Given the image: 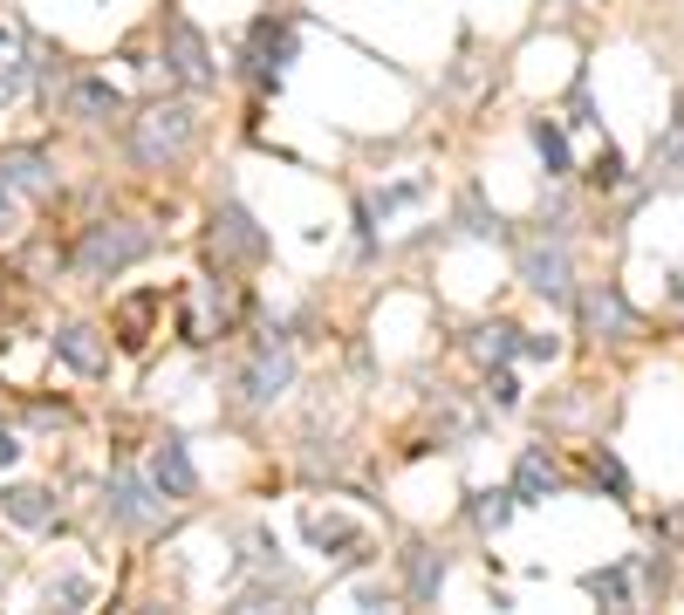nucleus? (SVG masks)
<instances>
[{"instance_id": "nucleus-14", "label": "nucleus", "mask_w": 684, "mask_h": 615, "mask_svg": "<svg viewBox=\"0 0 684 615\" xmlns=\"http://www.w3.org/2000/svg\"><path fill=\"white\" fill-rule=\"evenodd\" d=\"M165 308V295H157V287H144V295H131L124 308H116V328H124V342H144V321Z\"/></svg>"}, {"instance_id": "nucleus-11", "label": "nucleus", "mask_w": 684, "mask_h": 615, "mask_svg": "<svg viewBox=\"0 0 684 615\" xmlns=\"http://www.w3.org/2000/svg\"><path fill=\"white\" fill-rule=\"evenodd\" d=\"M0 178L8 185H28V192H49V157H34V151H14V157H0Z\"/></svg>"}, {"instance_id": "nucleus-5", "label": "nucleus", "mask_w": 684, "mask_h": 615, "mask_svg": "<svg viewBox=\"0 0 684 615\" xmlns=\"http://www.w3.org/2000/svg\"><path fill=\"white\" fill-rule=\"evenodd\" d=\"M151 472H157V492H172V500H192V492H198V472H192V459H185V444H178V438L157 444Z\"/></svg>"}, {"instance_id": "nucleus-27", "label": "nucleus", "mask_w": 684, "mask_h": 615, "mask_svg": "<svg viewBox=\"0 0 684 615\" xmlns=\"http://www.w3.org/2000/svg\"><path fill=\"white\" fill-rule=\"evenodd\" d=\"M14 219V198H8V178H0V226Z\"/></svg>"}, {"instance_id": "nucleus-28", "label": "nucleus", "mask_w": 684, "mask_h": 615, "mask_svg": "<svg viewBox=\"0 0 684 615\" xmlns=\"http://www.w3.org/2000/svg\"><path fill=\"white\" fill-rule=\"evenodd\" d=\"M671 295H677V308H684V274H677V280H671Z\"/></svg>"}, {"instance_id": "nucleus-9", "label": "nucleus", "mask_w": 684, "mask_h": 615, "mask_svg": "<svg viewBox=\"0 0 684 615\" xmlns=\"http://www.w3.org/2000/svg\"><path fill=\"white\" fill-rule=\"evenodd\" d=\"M541 492H554V459H548L541 444H528V451H520V472H513V500L534 506Z\"/></svg>"}, {"instance_id": "nucleus-19", "label": "nucleus", "mask_w": 684, "mask_h": 615, "mask_svg": "<svg viewBox=\"0 0 684 615\" xmlns=\"http://www.w3.org/2000/svg\"><path fill=\"white\" fill-rule=\"evenodd\" d=\"M507 513H513V492H479V506H472L479 526H500Z\"/></svg>"}, {"instance_id": "nucleus-15", "label": "nucleus", "mask_w": 684, "mask_h": 615, "mask_svg": "<svg viewBox=\"0 0 684 615\" xmlns=\"http://www.w3.org/2000/svg\"><path fill=\"white\" fill-rule=\"evenodd\" d=\"M213 226H220V239L233 246V254H247V260L261 254V233H254V219H247V213H239V205H226V213H220Z\"/></svg>"}, {"instance_id": "nucleus-1", "label": "nucleus", "mask_w": 684, "mask_h": 615, "mask_svg": "<svg viewBox=\"0 0 684 615\" xmlns=\"http://www.w3.org/2000/svg\"><path fill=\"white\" fill-rule=\"evenodd\" d=\"M151 254V233L144 226H90L83 246H75V274L83 280H103V274H124L131 260Z\"/></svg>"}, {"instance_id": "nucleus-16", "label": "nucleus", "mask_w": 684, "mask_h": 615, "mask_svg": "<svg viewBox=\"0 0 684 615\" xmlns=\"http://www.w3.org/2000/svg\"><path fill=\"white\" fill-rule=\"evenodd\" d=\"M110 500H116V520H124V526H144V520H151V492H144L137 479H116Z\"/></svg>"}, {"instance_id": "nucleus-2", "label": "nucleus", "mask_w": 684, "mask_h": 615, "mask_svg": "<svg viewBox=\"0 0 684 615\" xmlns=\"http://www.w3.org/2000/svg\"><path fill=\"white\" fill-rule=\"evenodd\" d=\"M185 137H192V110H144L137 116V164H151V172H157V164H165V157H178L185 151Z\"/></svg>"}, {"instance_id": "nucleus-17", "label": "nucleus", "mask_w": 684, "mask_h": 615, "mask_svg": "<svg viewBox=\"0 0 684 615\" xmlns=\"http://www.w3.org/2000/svg\"><path fill=\"white\" fill-rule=\"evenodd\" d=\"M534 151L548 157V178H561V172H569V144H561V131H554V123H534Z\"/></svg>"}, {"instance_id": "nucleus-18", "label": "nucleus", "mask_w": 684, "mask_h": 615, "mask_svg": "<svg viewBox=\"0 0 684 615\" xmlns=\"http://www.w3.org/2000/svg\"><path fill=\"white\" fill-rule=\"evenodd\" d=\"M513 336H520V328H507V321H493V328H479V356H513V349H520Z\"/></svg>"}, {"instance_id": "nucleus-21", "label": "nucleus", "mask_w": 684, "mask_h": 615, "mask_svg": "<svg viewBox=\"0 0 684 615\" xmlns=\"http://www.w3.org/2000/svg\"><path fill=\"white\" fill-rule=\"evenodd\" d=\"M438 582H446V561H425V554H418V561H411V595H431Z\"/></svg>"}, {"instance_id": "nucleus-6", "label": "nucleus", "mask_w": 684, "mask_h": 615, "mask_svg": "<svg viewBox=\"0 0 684 615\" xmlns=\"http://www.w3.org/2000/svg\"><path fill=\"white\" fill-rule=\"evenodd\" d=\"M172 69H178V82H192V90H206V82H213L206 41H198V28H185V21H172Z\"/></svg>"}, {"instance_id": "nucleus-20", "label": "nucleus", "mask_w": 684, "mask_h": 615, "mask_svg": "<svg viewBox=\"0 0 684 615\" xmlns=\"http://www.w3.org/2000/svg\"><path fill=\"white\" fill-rule=\"evenodd\" d=\"M589 472H595V485H610L616 500H623V492H630V479H623V465L610 459V451H595V459H589Z\"/></svg>"}, {"instance_id": "nucleus-8", "label": "nucleus", "mask_w": 684, "mask_h": 615, "mask_svg": "<svg viewBox=\"0 0 684 615\" xmlns=\"http://www.w3.org/2000/svg\"><path fill=\"white\" fill-rule=\"evenodd\" d=\"M69 110H75V116H90V123H103V116H116V110H124V96H116V82H103V75H83V82L69 90Z\"/></svg>"}, {"instance_id": "nucleus-23", "label": "nucleus", "mask_w": 684, "mask_h": 615, "mask_svg": "<svg viewBox=\"0 0 684 615\" xmlns=\"http://www.w3.org/2000/svg\"><path fill=\"white\" fill-rule=\"evenodd\" d=\"M589 595H595V602H630L623 574H589Z\"/></svg>"}, {"instance_id": "nucleus-26", "label": "nucleus", "mask_w": 684, "mask_h": 615, "mask_svg": "<svg viewBox=\"0 0 684 615\" xmlns=\"http://www.w3.org/2000/svg\"><path fill=\"white\" fill-rule=\"evenodd\" d=\"M14 459H21V444H14L8 431H0V465H14Z\"/></svg>"}, {"instance_id": "nucleus-3", "label": "nucleus", "mask_w": 684, "mask_h": 615, "mask_svg": "<svg viewBox=\"0 0 684 615\" xmlns=\"http://www.w3.org/2000/svg\"><path fill=\"white\" fill-rule=\"evenodd\" d=\"M288 377H295V356H288V342H280V336H267V342H261V356L247 362V403H274L280 390H288Z\"/></svg>"}, {"instance_id": "nucleus-22", "label": "nucleus", "mask_w": 684, "mask_h": 615, "mask_svg": "<svg viewBox=\"0 0 684 615\" xmlns=\"http://www.w3.org/2000/svg\"><path fill=\"white\" fill-rule=\"evenodd\" d=\"M595 185H623V151H610L602 144V157H595V172H589Z\"/></svg>"}, {"instance_id": "nucleus-13", "label": "nucleus", "mask_w": 684, "mask_h": 615, "mask_svg": "<svg viewBox=\"0 0 684 615\" xmlns=\"http://www.w3.org/2000/svg\"><path fill=\"white\" fill-rule=\"evenodd\" d=\"M589 328H595V336H602V328H610V336L630 328V308H623L616 287H595V295H589Z\"/></svg>"}, {"instance_id": "nucleus-12", "label": "nucleus", "mask_w": 684, "mask_h": 615, "mask_svg": "<svg viewBox=\"0 0 684 615\" xmlns=\"http://www.w3.org/2000/svg\"><path fill=\"white\" fill-rule=\"evenodd\" d=\"M0 506H8L21 526H49L55 506H49V492H34V485H14V492H0Z\"/></svg>"}, {"instance_id": "nucleus-24", "label": "nucleus", "mask_w": 684, "mask_h": 615, "mask_svg": "<svg viewBox=\"0 0 684 615\" xmlns=\"http://www.w3.org/2000/svg\"><path fill=\"white\" fill-rule=\"evenodd\" d=\"M487 397H493V403H500V410H507V403H513V397H520V383H513V377H507V369H493V377H487Z\"/></svg>"}, {"instance_id": "nucleus-7", "label": "nucleus", "mask_w": 684, "mask_h": 615, "mask_svg": "<svg viewBox=\"0 0 684 615\" xmlns=\"http://www.w3.org/2000/svg\"><path fill=\"white\" fill-rule=\"evenodd\" d=\"M55 356H62V362H75L83 377H103V369H110V349L90 336V328H55Z\"/></svg>"}, {"instance_id": "nucleus-25", "label": "nucleus", "mask_w": 684, "mask_h": 615, "mask_svg": "<svg viewBox=\"0 0 684 615\" xmlns=\"http://www.w3.org/2000/svg\"><path fill=\"white\" fill-rule=\"evenodd\" d=\"M21 96V62H0V103Z\"/></svg>"}, {"instance_id": "nucleus-10", "label": "nucleus", "mask_w": 684, "mask_h": 615, "mask_svg": "<svg viewBox=\"0 0 684 615\" xmlns=\"http://www.w3.org/2000/svg\"><path fill=\"white\" fill-rule=\"evenodd\" d=\"M302 526H308V541H315V547H349V554H370V541H364V533H349L336 513H308Z\"/></svg>"}, {"instance_id": "nucleus-4", "label": "nucleus", "mask_w": 684, "mask_h": 615, "mask_svg": "<svg viewBox=\"0 0 684 615\" xmlns=\"http://www.w3.org/2000/svg\"><path fill=\"white\" fill-rule=\"evenodd\" d=\"M520 274H528V287L548 295V301L569 295V254H561V246H528V254H520Z\"/></svg>"}]
</instances>
